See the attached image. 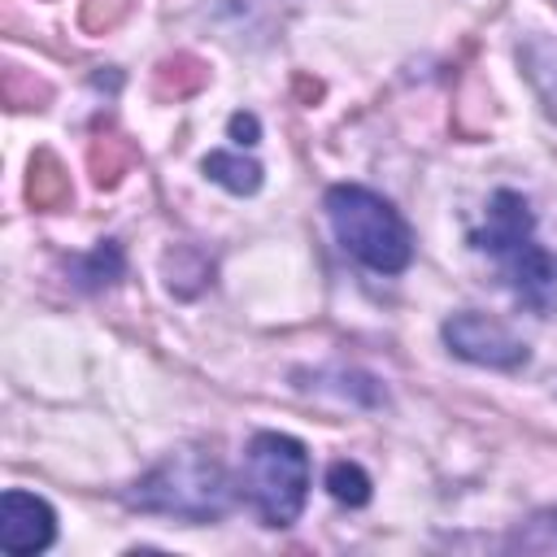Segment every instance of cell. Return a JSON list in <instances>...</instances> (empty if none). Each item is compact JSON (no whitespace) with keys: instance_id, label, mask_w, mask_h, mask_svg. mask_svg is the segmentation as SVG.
<instances>
[{"instance_id":"1","label":"cell","mask_w":557,"mask_h":557,"mask_svg":"<svg viewBox=\"0 0 557 557\" xmlns=\"http://www.w3.org/2000/svg\"><path fill=\"white\" fill-rule=\"evenodd\" d=\"M470 244L479 252H487L505 283L513 287V296L535 309V313H557V252L540 248L535 244V218H531V205L500 187L487 205V222L470 235Z\"/></svg>"},{"instance_id":"2","label":"cell","mask_w":557,"mask_h":557,"mask_svg":"<svg viewBox=\"0 0 557 557\" xmlns=\"http://www.w3.org/2000/svg\"><path fill=\"white\" fill-rule=\"evenodd\" d=\"M126 505L144 513H170L183 522H213L231 505V483L205 448H178L131 483Z\"/></svg>"},{"instance_id":"3","label":"cell","mask_w":557,"mask_h":557,"mask_svg":"<svg viewBox=\"0 0 557 557\" xmlns=\"http://www.w3.org/2000/svg\"><path fill=\"white\" fill-rule=\"evenodd\" d=\"M331 231L339 239L344 252H352L361 265L379 270V274H400L413 257V235L405 226V218L392 209V200H383L370 187L357 183H339L326 191L322 200Z\"/></svg>"},{"instance_id":"4","label":"cell","mask_w":557,"mask_h":557,"mask_svg":"<svg viewBox=\"0 0 557 557\" xmlns=\"http://www.w3.org/2000/svg\"><path fill=\"white\" fill-rule=\"evenodd\" d=\"M244 492L265 527H292L309 496V453L300 440L261 431L244 453Z\"/></svg>"},{"instance_id":"5","label":"cell","mask_w":557,"mask_h":557,"mask_svg":"<svg viewBox=\"0 0 557 557\" xmlns=\"http://www.w3.org/2000/svg\"><path fill=\"white\" fill-rule=\"evenodd\" d=\"M444 344L457 352V357H466V361H474V366H492V370H518V366H527V344L505 326V322H496V318H487V313H474V309H466V313H453L448 322H444Z\"/></svg>"},{"instance_id":"6","label":"cell","mask_w":557,"mask_h":557,"mask_svg":"<svg viewBox=\"0 0 557 557\" xmlns=\"http://www.w3.org/2000/svg\"><path fill=\"white\" fill-rule=\"evenodd\" d=\"M52 535H57V513L48 500L17 492V487H9L0 496V548L9 557L44 553L52 544Z\"/></svg>"},{"instance_id":"7","label":"cell","mask_w":557,"mask_h":557,"mask_svg":"<svg viewBox=\"0 0 557 557\" xmlns=\"http://www.w3.org/2000/svg\"><path fill=\"white\" fill-rule=\"evenodd\" d=\"M70 196H74V187H70L65 165L57 161V152L39 148V152L30 157V174H26V200H30L35 209L57 213V209H65V205H70Z\"/></svg>"},{"instance_id":"8","label":"cell","mask_w":557,"mask_h":557,"mask_svg":"<svg viewBox=\"0 0 557 557\" xmlns=\"http://www.w3.org/2000/svg\"><path fill=\"white\" fill-rule=\"evenodd\" d=\"M205 83H209V65H205L200 57H191V52L165 57V61L157 65V74H152V87H157V96H161V100L191 96V91H200Z\"/></svg>"},{"instance_id":"9","label":"cell","mask_w":557,"mask_h":557,"mask_svg":"<svg viewBox=\"0 0 557 557\" xmlns=\"http://www.w3.org/2000/svg\"><path fill=\"white\" fill-rule=\"evenodd\" d=\"M87 161H91V178H96V187H113V183L135 165V148H131V139H126V135L104 131V135H96V139H91Z\"/></svg>"},{"instance_id":"10","label":"cell","mask_w":557,"mask_h":557,"mask_svg":"<svg viewBox=\"0 0 557 557\" xmlns=\"http://www.w3.org/2000/svg\"><path fill=\"white\" fill-rule=\"evenodd\" d=\"M205 174L218 187L235 191V196H252L261 187V165L252 157H244V152H209L205 157Z\"/></svg>"},{"instance_id":"11","label":"cell","mask_w":557,"mask_h":557,"mask_svg":"<svg viewBox=\"0 0 557 557\" xmlns=\"http://www.w3.org/2000/svg\"><path fill=\"white\" fill-rule=\"evenodd\" d=\"M70 274L78 287H109L122 278V248L113 239H100L87 257H74L70 261Z\"/></svg>"},{"instance_id":"12","label":"cell","mask_w":557,"mask_h":557,"mask_svg":"<svg viewBox=\"0 0 557 557\" xmlns=\"http://www.w3.org/2000/svg\"><path fill=\"white\" fill-rule=\"evenodd\" d=\"M505 548H522V553H557V509H535L509 540Z\"/></svg>"},{"instance_id":"13","label":"cell","mask_w":557,"mask_h":557,"mask_svg":"<svg viewBox=\"0 0 557 557\" xmlns=\"http://www.w3.org/2000/svg\"><path fill=\"white\" fill-rule=\"evenodd\" d=\"M326 492L339 500V505H366L370 500V474L357 466V461H335L326 470Z\"/></svg>"},{"instance_id":"14","label":"cell","mask_w":557,"mask_h":557,"mask_svg":"<svg viewBox=\"0 0 557 557\" xmlns=\"http://www.w3.org/2000/svg\"><path fill=\"white\" fill-rule=\"evenodd\" d=\"M0 87H4V100H9L13 109H44V100L52 96L48 83L35 78V74H26L22 65H9L4 78H0Z\"/></svg>"},{"instance_id":"15","label":"cell","mask_w":557,"mask_h":557,"mask_svg":"<svg viewBox=\"0 0 557 557\" xmlns=\"http://www.w3.org/2000/svg\"><path fill=\"white\" fill-rule=\"evenodd\" d=\"M122 13H126V0H83L78 22H83V30L100 35V30L117 26V17H122Z\"/></svg>"},{"instance_id":"16","label":"cell","mask_w":557,"mask_h":557,"mask_svg":"<svg viewBox=\"0 0 557 557\" xmlns=\"http://www.w3.org/2000/svg\"><path fill=\"white\" fill-rule=\"evenodd\" d=\"M257 135H261V126H257V117H252V113H235V117H231V139H235L239 148L257 144Z\"/></svg>"}]
</instances>
